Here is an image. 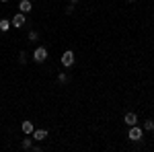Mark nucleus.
Wrapping results in <instances>:
<instances>
[{
	"instance_id": "f257e3e1",
	"label": "nucleus",
	"mask_w": 154,
	"mask_h": 152,
	"mask_svg": "<svg viewBox=\"0 0 154 152\" xmlns=\"http://www.w3.org/2000/svg\"><path fill=\"white\" fill-rule=\"evenodd\" d=\"M142 129L138 128V126H130V134H128V138L130 140H134V142H138V140H142Z\"/></svg>"
},
{
	"instance_id": "f03ea898",
	"label": "nucleus",
	"mask_w": 154,
	"mask_h": 152,
	"mask_svg": "<svg viewBox=\"0 0 154 152\" xmlns=\"http://www.w3.org/2000/svg\"><path fill=\"white\" fill-rule=\"evenodd\" d=\"M62 64H64L66 68H70L72 64H74V51H72V49H68V51L62 54Z\"/></svg>"
},
{
	"instance_id": "7ed1b4c3",
	"label": "nucleus",
	"mask_w": 154,
	"mask_h": 152,
	"mask_svg": "<svg viewBox=\"0 0 154 152\" xmlns=\"http://www.w3.org/2000/svg\"><path fill=\"white\" fill-rule=\"evenodd\" d=\"M45 58H48V49L45 47H37L33 51V60L35 62H45Z\"/></svg>"
},
{
	"instance_id": "20e7f679",
	"label": "nucleus",
	"mask_w": 154,
	"mask_h": 152,
	"mask_svg": "<svg viewBox=\"0 0 154 152\" xmlns=\"http://www.w3.org/2000/svg\"><path fill=\"white\" fill-rule=\"evenodd\" d=\"M11 25H12V27H17V29H19V27H23V25H25V14H23V12L14 14V17H12V21H11Z\"/></svg>"
},
{
	"instance_id": "39448f33",
	"label": "nucleus",
	"mask_w": 154,
	"mask_h": 152,
	"mask_svg": "<svg viewBox=\"0 0 154 152\" xmlns=\"http://www.w3.org/2000/svg\"><path fill=\"white\" fill-rule=\"evenodd\" d=\"M19 8H21V12H31L33 11V4H31V2H29V0H21V4H19Z\"/></svg>"
},
{
	"instance_id": "423d86ee",
	"label": "nucleus",
	"mask_w": 154,
	"mask_h": 152,
	"mask_svg": "<svg viewBox=\"0 0 154 152\" xmlns=\"http://www.w3.org/2000/svg\"><path fill=\"white\" fill-rule=\"evenodd\" d=\"M45 138H48V132H45V129H37V132H33V140L43 142Z\"/></svg>"
},
{
	"instance_id": "0eeeda50",
	"label": "nucleus",
	"mask_w": 154,
	"mask_h": 152,
	"mask_svg": "<svg viewBox=\"0 0 154 152\" xmlns=\"http://www.w3.org/2000/svg\"><path fill=\"white\" fill-rule=\"evenodd\" d=\"M123 121H125L128 126H136V123H138V115H136V113H128V115L123 117Z\"/></svg>"
},
{
	"instance_id": "6e6552de",
	"label": "nucleus",
	"mask_w": 154,
	"mask_h": 152,
	"mask_svg": "<svg viewBox=\"0 0 154 152\" xmlns=\"http://www.w3.org/2000/svg\"><path fill=\"white\" fill-rule=\"evenodd\" d=\"M21 148H23V150H31V148H33V142H31V138H25V140L21 142Z\"/></svg>"
},
{
	"instance_id": "1a4fd4ad",
	"label": "nucleus",
	"mask_w": 154,
	"mask_h": 152,
	"mask_svg": "<svg viewBox=\"0 0 154 152\" xmlns=\"http://www.w3.org/2000/svg\"><path fill=\"white\" fill-rule=\"evenodd\" d=\"M21 129H23L25 134H31V132H33V123H31V121H23Z\"/></svg>"
},
{
	"instance_id": "9d476101",
	"label": "nucleus",
	"mask_w": 154,
	"mask_h": 152,
	"mask_svg": "<svg viewBox=\"0 0 154 152\" xmlns=\"http://www.w3.org/2000/svg\"><path fill=\"white\" fill-rule=\"evenodd\" d=\"M11 27V21H6V19H0V31H6Z\"/></svg>"
},
{
	"instance_id": "9b49d317",
	"label": "nucleus",
	"mask_w": 154,
	"mask_h": 152,
	"mask_svg": "<svg viewBox=\"0 0 154 152\" xmlns=\"http://www.w3.org/2000/svg\"><path fill=\"white\" fill-rule=\"evenodd\" d=\"M37 37H39V33L37 31H31L29 33V41H37Z\"/></svg>"
},
{
	"instance_id": "f8f14e48",
	"label": "nucleus",
	"mask_w": 154,
	"mask_h": 152,
	"mask_svg": "<svg viewBox=\"0 0 154 152\" xmlns=\"http://www.w3.org/2000/svg\"><path fill=\"white\" fill-rule=\"evenodd\" d=\"M144 128L148 129V132H152V129H154V121H150V119H148V121H146V126H144Z\"/></svg>"
},
{
	"instance_id": "ddd939ff",
	"label": "nucleus",
	"mask_w": 154,
	"mask_h": 152,
	"mask_svg": "<svg viewBox=\"0 0 154 152\" xmlns=\"http://www.w3.org/2000/svg\"><path fill=\"white\" fill-rule=\"evenodd\" d=\"M58 80H60V82H68V76L62 72V74H58Z\"/></svg>"
},
{
	"instance_id": "4468645a",
	"label": "nucleus",
	"mask_w": 154,
	"mask_h": 152,
	"mask_svg": "<svg viewBox=\"0 0 154 152\" xmlns=\"http://www.w3.org/2000/svg\"><path fill=\"white\" fill-rule=\"evenodd\" d=\"M25 56H27V54L23 51V54H21V58H19V62H21V64H25V62H27V58H25Z\"/></svg>"
},
{
	"instance_id": "2eb2a0df",
	"label": "nucleus",
	"mask_w": 154,
	"mask_h": 152,
	"mask_svg": "<svg viewBox=\"0 0 154 152\" xmlns=\"http://www.w3.org/2000/svg\"><path fill=\"white\" fill-rule=\"evenodd\" d=\"M72 11H74V4H68V6H66V12H68V14H70Z\"/></svg>"
},
{
	"instance_id": "dca6fc26",
	"label": "nucleus",
	"mask_w": 154,
	"mask_h": 152,
	"mask_svg": "<svg viewBox=\"0 0 154 152\" xmlns=\"http://www.w3.org/2000/svg\"><path fill=\"white\" fill-rule=\"evenodd\" d=\"M76 2H78V0H72V4H76Z\"/></svg>"
},
{
	"instance_id": "f3484780",
	"label": "nucleus",
	"mask_w": 154,
	"mask_h": 152,
	"mask_svg": "<svg viewBox=\"0 0 154 152\" xmlns=\"http://www.w3.org/2000/svg\"><path fill=\"white\" fill-rule=\"evenodd\" d=\"M0 2H8V0H0Z\"/></svg>"
}]
</instances>
